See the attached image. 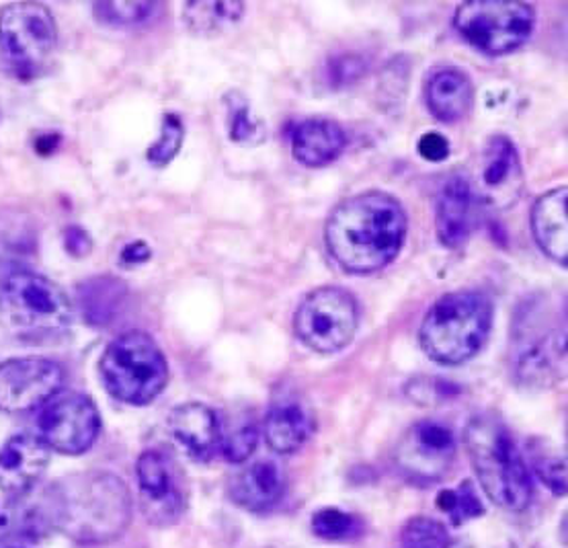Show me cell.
Here are the masks:
<instances>
[{
	"label": "cell",
	"instance_id": "6da1fadb",
	"mask_svg": "<svg viewBox=\"0 0 568 548\" xmlns=\"http://www.w3.org/2000/svg\"><path fill=\"white\" fill-rule=\"evenodd\" d=\"M405 236V210L384 192L347 197L326 220V248L338 267L352 275L376 274L390 265Z\"/></svg>",
	"mask_w": 568,
	"mask_h": 548
},
{
	"label": "cell",
	"instance_id": "7a4b0ae2",
	"mask_svg": "<svg viewBox=\"0 0 568 548\" xmlns=\"http://www.w3.org/2000/svg\"><path fill=\"white\" fill-rule=\"evenodd\" d=\"M55 528L81 545H103L125 532L132 497L120 477L84 473L58 480L48 499Z\"/></svg>",
	"mask_w": 568,
	"mask_h": 548
},
{
	"label": "cell",
	"instance_id": "3957f363",
	"mask_svg": "<svg viewBox=\"0 0 568 548\" xmlns=\"http://www.w3.org/2000/svg\"><path fill=\"white\" fill-rule=\"evenodd\" d=\"M464 446L476 477L495 506L524 511L531 504L534 485L528 465L499 417L487 413L473 417L464 427Z\"/></svg>",
	"mask_w": 568,
	"mask_h": 548
},
{
	"label": "cell",
	"instance_id": "277c9868",
	"mask_svg": "<svg viewBox=\"0 0 568 548\" xmlns=\"http://www.w3.org/2000/svg\"><path fill=\"white\" fill-rule=\"evenodd\" d=\"M493 325V304L480 292H452L429 308L419 343L437 364L458 366L480 352Z\"/></svg>",
	"mask_w": 568,
	"mask_h": 548
},
{
	"label": "cell",
	"instance_id": "5b68a950",
	"mask_svg": "<svg viewBox=\"0 0 568 548\" xmlns=\"http://www.w3.org/2000/svg\"><path fill=\"white\" fill-rule=\"evenodd\" d=\"M72 302L55 282L28 270L13 272L0 282V323L14 337L45 342L70 329Z\"/></svg>",
	"mask_w": 568,
	"mask_h": 548
},
{
	"label": "cell",
	"instance_id": "8992f818",
	"mask_svg": "<svg viewBox=\"0 0 568 548\" xmlns=\"http://www.w3.org/2000/svg\"><path fill=\"white\" fill-rule=\"evenodd\" d=\"M99 374L111 397L142 407L163 393L169 364L149 333L128 331L109 343L99 362Z\"/></svg>",
	"mask_w": 568,
	"mask_h": 548
},
{
	"label": "cell",
	"instance_id": "52a82bcc",
	"mask_svg": "<svg viewBox=\"0 0 568 548\" xmlns=\"http://www.w3.org/2000/svg\"><path fill=\"white\" fill-rule=\"evenodd\" d=\"M511 371L528 388H548L562 376L567 357V331L555 323L544 302H528L515 318Z\"/></svg>",
	"mask_w": 568,
	"mask_h": 548
},
{
	"label": "cell",
	"instance_id": "ba28073f",
	"mask_svg": "<svg viewBox=\"0 0 568 548\" xmlns=\"http://www.w3.org/2000/svg\"><path fill=\"white\" fill-rule=\"evenodd\" d=\"M536 23L529 2L468 0L454 14L462 40L487 55L511 54L528 42Z\"/></svg>",
	"mask_w": 568,
	"mask_h": 548
},
{
	"label": "cell",
	"instance_id": "9c48e42d",
	"mask_svg": "<svg viewBox=\"0 0 568 548\" xmlns=\"http://www.w3.org/2000/svg\"><path fill=\"white\" fill-rule=\"evenodd\" d=\"M58 43L52 11L31 0L9 2L0 11V58L19 77H36L48 67Z\"/></svg>",
	"mask_w": 568,
	"mask_h": 548
},
{
	"label": "cell",
	"instance_id": "30bf717a",
	"mask_svg": "<svg viewBox=\"0 0 568 548\" xmlns=\"http://www.w3.org/2000/svg\"><path fill=\"white\" fill-rule=\"evenodd\" d=\"M359 327V306L352 292L323 286L311 292L296 311L294 331L316 354H337L353 342Z\"/></svg>",
	"mask_w": 568,
	"mask_h": 548
},
{
	"label": "cell",
	"instance_id": "8fae6325",
	"mask_svg": "<svg viewBox=\"0 0 568 548\" xmlns=\"http://www.w3.org/2000/svg\"><path fill=\"white\" fill-rule=\"evenodd\" d=\"M135 479L142 511L154 526H173L187 509V480L175 458L164 450H146L138 458Z\"/></svg>",
	"mask_w": 568,
	"mask_h": 548
},
{
	"label": "cell",
	"instance_id": "7c38bea8",
	"mask_svg": "<svg viewBox=\"0 0 568 548\" xmlns=\"http://www.w3.org/2000/svg\"><path fill=\"white\" fill-rule=\"evenodd\" d=\"M101 415L95 403L81 393H58L40 415V438L55 453L84 454L99 438Z\"/></svg>",
	"mask_w": 568,
	"mask_h": 548
},
{
	"label": "cell",
	"instance_id": "4fadbf2b",
	"mask_svg": "<svg viewBox=\"0 0 568 548\" xmlns=\"http://www.w3.org/2000/svg\"><path fill=\"white\" fill-rule=\"evenodd\" d=\"M64 383L62 366L48 357H13L0 364V412H36Z\"/></svg>",
	"mask_w": 568,
	"mask_h": 548
},
{
	"label": "cell",
	"instance_id": "5bb4252c",
	"mask_svg": "<svg viewBox=\"0 0 568 548\" xmlns=\"http://www.w3.org/2000/svg\"><path fill=\"white\" fill-rule=\"evenodd\" d=\"M456 458L452 429L437 422H419L406 432L396 448V466L413 483H435L449 470Z\"/></svg>",
	"mask_w": 568,
	"mask_h": 548
},
{
	"label": "cell",
	"instance_id": "9a60e30c",
	"mask_svg": "<svg viewBox=\"0 0 568 548\" xmlns=\"http://www.w3.org/2000/svg\"><path fill=\"white\" fill-rule=\"evenodd\" d=\"M473 183V181H470ZM474 193L480 206L507 210L524 192V169L519 152L507 136H493L483 149L476 166Z\"/></svg>",
	"mask_w": 568,
	"mask_h": 548
},
{
	"label": "cell",
	"instance_id": "2e32d148",
	"mask_svg": "<svg viewBox=\"0 0 568 548\" xmlns=\"http://www.w3.org/2000/svg\"><path fill=\"white\" fill-rule=\"evenodd\" d=\"M480 202L473 190L470 179L456 173L447 179L437 195L435 231L447 248H458L470 239L478 222Z\"/></svg>",
	"mask_w": 568,
	"mask_h": 548
},
{
	"label": "cell",
	"instance_id": "e0dca14e",
	"mask_svg": "<svg viewBox=\"0 0 568 548\" xmlns=\"http://www.w3.org/2000/svg\"><path fill=\"white\" fill-rule=\"evenodd\" d=\"M50 465V448L40 436L19 434L0 448V491L9 497L26 495L36 487Z\"/></svg>",
	"mask_w": 568,
	"mask_h": 548
},
{
	"label": "cell",
	"instance_id": "ac0fdd59",
	"mask_svg": "<svg viewBox=\"0 0 568 548\" xmlns=\"http://www.w3.org/2000/svg\"><path fill=\"white\" fill-rule=\"evenodd\" d=\"M292 154L304 166H325L338 156L347 146L345 130L325 118H308L292 125L290 132Z\"/></svg>",
	"mask_w": 568,
	"mask_h": 548
},
{
	"label": "cell",
	"instance_id": "d6986e66",
	"mask_svg": "<svg viewBox=\"0 0 568 548\" xmlns=\"http://www.w3.org/2000/svg\"><path fill=\"white\" fill-rule=\"evenodd\" d=\"M567 204L568 190L560 185L544 193L531 207V233L538 247L562 267L568 255Z\"/></svg>",
	"mask_w": 568,
	"mask_h": 548
},
{
	"label": "cell",
	"instance_id": "ffe728a7",
	"mask_svg": "<svg viewBox=\"0 0 568 548\" xmlns=\"http://www.w3.org/2000/svg\"><path fill=\"white\" fill-rule=\"evenodd\" d=\"M231 499L248 511H267L285 494L284 470L271 460H258L236 473L229 487Z\"/></svg>",
	"mask_w": 568,
	"mask_h": 548
},
{
	"label": "cell",
	"instance_id": "44dd1931",
	"mask_svg": "<svg viewBox=\"0 0 568 548\" xmlns=\"http://www.w3.org/2000/svg\"><path fill=\"white\" fill-rule=\"evenodd\" d=\"M173 438L195 458L210 460L220 444V417L202 403H185L169 417Z\"/></svg>",
	"mask_w": 568,
	"mask_h": 548
},
{
	"label": "cell",
	"instance_id": "7402d4cb",
	"mask_svg": "<svg viewBox=\"0 0 568 548\" xmlns=\"http://www.w3.org/2000/svg\"><path fill=\"white\" fill-rule=\"evenodd\" d=\"M312 415L294 398H284L271 405L263 422V436L275 454H294L300 450L312 434Z\"/></svg>",
	"mask_w": 568,
	"mask_h": 548
},
{
	"label": "cell",
	"instance_id": "603a6c76",
	"mask_svg": "<svg viewBox=\"0 0 568 548\" xmlns=\"http://www.w3.org/2000/svg\"><path fill=\"white\" fill-rule=\"evenodd\" d=\"M427 108L435 120L452 124L473 110L474 89L470 79L458 69H439L427 81Z\"/></svg>",
	"mask_w": 568,
	"mask_h": 548
},
{
	"label": "cell",
	"instance_id": "cb8c5ba5",
	"mask_svg": "<svg viewBox=\"0 0 568 548\" xmlns=\"http://www.w3.org/2000/svg\"><path fill=\"white\" fill-rule=\"evenodd\" d=\"M244 2H185L183 21L197 35H217L241 23Z\"/></svg>",
	"mask_w": 568,
	"mask_h": 548
},
{
	"label": "cell",
	"instance_id": "d4e9b609",
	"mask_svg": "<svg viewBox=\"0 0 568 548\" xmlns=\"http://www.w3.org/2000/svg\"><path fill=\"white\" fill-rule=\"evenodd\" d=\"M258 444V425L251 415H234L220 419L217 453L229 463H244L251 458Z\"/></svg>",
	"mask_w": 568,
	"mask_h": 548
},
{
	"label": "cell",
	"instance_id": "484cf974",
	"mask_svg": "<svg viewBox=\"0 0 568 548\" xmlns=\"http://www.w3.org/2000/svg\"><path fill=\"white\" fill-rule=\"evenodd\" d=\"M123 284L115 277H95L82 284L84 315L93 323L111 321L115 306L123 301Z\"/></svg>",
	"mask_w": 568,
	"mask_h": 548
},
{
	"label": "cell",
	"instance_id": "4316f807",
	"mask_svg": "<svg viewBox=\"0 0 568 548\" xmlns=\"http://www.w3.org/2000/svg\"><path fill=\"white\" fill-rule=\"evenodd\" d=\"M312 532L323 540H353L364 535L366 526L357 516L337 507H325L312 516Z\"/></svg>",
	"mask_w": 568,
	"mask_h": 548
},
{
	"label": "cell",
	"instance_id": "83f0119b",
	"mask_svg": "<svg viewBox=\"0 0 568 548\" xmlns=\"http://www.w3.org/2000/svg\"><path fill=\"white\" fill-rule=\"evenodd\" d=\"M224 103L229 108V132L232 140L239 144H261L265 140V125L251 115L248 101L243 93L231 91L224 97Z\"/></svg>",
	"mask_w": 568,
	"mask_h": 548
},
{
	"label": "cell",
	"instance_id": "f1b7e54d",
	"mask_svg": "<svg viewBox=\"0 0 568 548\" xmlns=\"http://www.w3.org/2000/svg\"><path fill=\"white\" fill-rule=\"evenodd\" d=\"M452 538L446 526L434 518H410L400 530V548H449Z\"/></svg>",
	"mask_w": 568,
	"mask_h": 548
},
{
	"label": "cell",
	"instance_id": "f546056e",
	"mask_svg": "<svg viewBox=\"0 0 568 548\" xmlns=\"http://www.w3.org/2000/svg\"><path fill=\"white\" fill-rule=\"evenodd\" d=\"M437 507L446 511L454 524H464L483 516L485 507L480 504L478 495L474 491L470 480H464L458 489H446L437 497Z\"/></svg>",
	"mask_w": 568,
	"mask_h": 548
},
{
	"label": "cell",
	"instance_id": "4dcf8cb0",
	"mask_svg": "<svg viewBox=\"0 0 568 548\" xmlns=\"http://www.w3.org/2000/svg\"><path fill=\"white\" fill-rule=\"evenodd\" d=\"M95 17L109 26H135L150 19L161 4L156 2H95Z\"/></svg>",
	"mask_w": 568,
	"mask_h": 548
},
{
	"label": "cell",
	"instance_id": "1f68e13d",
	"mask_svg": "<svg viewBox=\"0 0 568 548\" xmlns=\"http://www.w3.org/2000/svg\"><path fill=\"white\" fill-rule=\"evenodd\" d=\"M185 138V128L181 124V118L175 113H166L163 118V132L161 138L150 146L146 156L150 165L166 166L175 159Z\"/></svg>",
	"mask_w": 568,
	"mask_h": 548
},
{
	"label": "cell",
	"instance_id": "d6a6232c",
	"mask_svg": "<svg viewBox=\"0 0 568 548\" xmlns=\"http://www.w3.org/2000/svg\"><path fill=\"white\" fill-rule=\"evenodd\" d=\"M536 470L548 489H552L558 495L567 494V466L562 456H556V454L540 456L536 460Z\"/></svg>",
	"mask_w": 568,
	"mask_h": 548
},
{
	"label": "cell",
	"instance_id": "836d02e7",
	"mask_svg": "<svg viewBox=\"0 0 568 548\" xmlns=\"http://www.w3.org/2000/svg\"><path fill=\"white\" fill-rule=\"evenodd\" d=\"M417 152L429 163H442L449 156V142L437 132H427L417 142Z\"/></svg>",
	"mask_w": 568,
	"mask_h": 548
},
{
	"label": "cell",
	"instance_id": "e575fe53",
	"mask_svg": "<svg viewBox=\"0 0 568 548\" xmlns=\"http://www.w3.org/2000/svg\"><path fill=\"white\" fill-rule=\"evenodd\" d=\"M64 247L72 257H87L93 248V241L81 226H68L64 233Z\"/></svg>",
	"mask_w": 568,
	"mask_h": 548
},
{
	"label": "cell",
	"instance_id": "d590c367",
	"mask_svg": "<svg viewBox=\"0 0 568 548\" xmlns=\"http://www.w3.org/2000/svg\"><path fill=\"white\" fill-rule=\"evenodd\" d=\"M364 70V67L359 64V60L355 58H343V60H338L337 67H333L331 69V74L335 77V84L343 83V81H353L359 72Z\"/></svg>",
	"mask_w": 568,
	"mask_h": 548
},
{
	"label": "cell",
	"instance_id": "8d00e7d4",
	"mask_svg": "<svg viewBox=\"0 0 568 548\" xmlns=\"http://www.w3.org/2000/svg\"><path fill=\"white\" fill-rule=\"evenodd\" d=\"M149 260V245L142 243V241H135V243L128 245V247L122 251V263H125V265H140V263H144V261Z\"/></svg>",
	"mask_w": 568,
	"mask_h": 548
}]
</instances>
